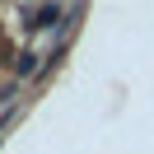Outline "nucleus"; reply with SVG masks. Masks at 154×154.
<instances>
[{"mask_svg":"<svg viewBox=\"0 0 154 154\" xmlns=\"http://www.w3.org/2000/svg\"><path fill=\"white\" fill-rule=\"evenodd\" d=\"M14 70H19V79L38 75V56H33V51H19V61H14Z\"/></svg>","mask_w":154,"mask_h":154,"instance_id":"2","label":"nucleus"},{"mask_svg":"<svg viewBox=\"0 0 154 154\" xmlns=\"http://www.w3.org/2000/svg\"><path fill=\"white\" fill-rule=\"evenodd\" d=\"M56 23H61V10H56V5H47V10L28 23V28H56Z\"/></svg>","mask_w":154,"mask_h":154,"instance_id":"1","label":"nucleus"}]
</instances>
